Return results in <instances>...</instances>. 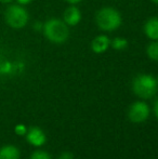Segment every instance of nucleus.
<instances>
[{
	"instance_id": "10",
	"label": "nucleus",
	"mask_w": 158,
	"mask_h": 159,
	"mask_svg": "<svg viewBox=\"0 0 158 159\" xmlns=\"http://www.w3.org/2000/svg\"><path fill=\"white\" fill-rule=\"evenodd\" d=\"M27 141L30 143V144L35 145V146H41L46 143V134L43 133L41 129L37 127H33L29 129V131L27 132Z\"/></svg>"
},
{
	"instance_id": "23",
	"label": "nucleus",
	"mask_w": 158,
	"mask_h": 159,
	"mask_svg": "<svg viewBox=\"0 0 158 159\" xmlns=\"http://www.w3.org/2000/svg\"><path fill=\"white\" fill-rule=\"evenodd\" d=\"M156 80H157V84H158V77H157V79H156Z\"/></svg>"
},
{
	"instance_id": "22",
	"label": "nucleus",
	"mask_w": 158,
	"mask_h": 159,
	"mask_svg": "<svg viewBox=\"0 0 158 159\" xmlns=\"http://www.w3.org/2000/svg\"><path fill=\"white\" fill-rule=\"evenodd\" d=\"M151 2H153L154 4H158V0H151Z\"/></svg>"
},
{
	"instance_id": "21",
	"label": "nucleus",
	"mask_w": 158,
	"mask_h": 159,
	"mask_svg": "<svg viewBox=\"0 0 158 159\" xmlns=\"http://www.w3.org/2000/svg\"><path fill=\"white\" fill-rule=\"evenodd\" d=\"M14 1V0H0V3H2V4H10V3H12V2Z\"/></svg>"
},
{
	"instance_id": "19",
	"label": "nucleus",
	"mask_w": 158,
	"mask_h": 159,
	"mask_svg": "<svg viewBox=\"0 0 158 159\" xmlns=\"http://www.w3.org/2000/svg\"><path fill=\"white\" fill-rule=\"evenodd\" d=\"M65 1L67 2V3H70V4H74V6H76V4L80 3L82 0H65Z\"/></svg>"
},
{
	"instance_id": "8",
	"label": "nucleus",
	"mask_w": 158,
	"mask_h": 159,
	"mask_svg": "<svg viewBox=\"0 0 158 159\" xmlns=\"http://www.w3.org/2000/svg\"><path fill=\"white\" fill-rule=\"evenodd\" d=\"M21 69H22L21 63L11 62L4 55L0 54V75L2 76L12 75V74H15L16 71L21 70Z\"/></svg>"
},
{
	"instance_id": "6",
	"label": "nucleus",
	"mask_w": 158,
	"mask_h": 159,
	"mask_svg": "<svg viewBox=\"0 0 158 159\" xmlns=\"http://www.w3.org/2000/svg\"><path fill=\"white\" fill-rule=\"evenodd\" d=\"M81 19H82L81 11L79 10L78 7L74 6V4H70L63 13V21L70 27L77 26L81 22Z\"/></svg>"
},
{
	"instance_id": "17",
	"label": "nucleus",
	"mask_w": 158,
	"mask_h": 159,
	"mask_svg": "<svg viewBox=\"0 0 158 159\" xmlns=\"http://www.w3.org/2000/svg\"><path fill=\"white\" fill-rule=\"evenodd\" d=\"M14 1L16 2L17 4H20V6L26 7V6H28V4L32 3L34 0H14Z\"/></svg>"
},
{
	"instance_id": "20",
	"label": "nucleus",
	"mask_w": 158,
	"mask_h": 159,
	"mask_svg": "<svg viewBox=\"0 0 158 159\" xmlns=\"http://www.w3.org/2000/svg\"><path fill=\"white\" fill-rule=\"evenodd\" d=\"M154 111H155L156 117L158 118V98L156 100V102H155V104H154Z\"/></svg>"
},
{
	"instance_id": "12",
	"label": "nucleus",
	"mask_w": 158,
	"mask_h": 159,
	"mask_svg": "<svg viewBox=\"0 0 158 159\" xmlns=\"http://www.w3.org/2000/svg\"><path fill=\"white\" fill-rule=\"evenodd\" d=\"M146 55L152 61L158 62V40H154L151 43H148L146 48Z\"/></svg>"
},
{
	"instance_id": "16",
	"label": "nucleus",
	"mask_w": 158,
	"mask_h": 159,
	"mask_svg": "<svg viewBox=\"0 0 158 159\" xmlns=\"http://www.w3.org/2000/svg\"><path fill=\"white\" fill-rule=\"evenodd\" d=\"M42 27H43V23H41V22H35L33 24V28L36 32H42Z\"/></svg>"
},
{
	"instance_id": "13",
	"label": "nucleus",
	"mask_w": 158,
	"mask_h": 159,
	"mask_svg": "<svg viewBox=\"0 0 158 159\" xmlns=\"http://www.w3.org/2000/svg\"><path fill=\"white\" fill-rule=\"evenodd\" d=\"M128 44H129L128 40L122 37H115L113 40H111V47L116 51L124 50V49H127Z\"/></svg>"
},
{
	"instance_id": "9",
	"label": "nucleus",
	"mask_w": 158,
	"mask_h": 159,
	"mask_svg": "<svg viewBox=\"0 0 158 159\" xmlns=\"http://www.w3.org/2000/svg\"><path fill=\"white\" fill-rule=\"evenodd\" d=\"M143 32L152 41L158 40V16H152L146 20L143 26Z\"/></svg>"
},
{
	"instance_id": "4",
	"label": "nucleus",
	"mask_w": 158,
	"mask_h": 159,
	"mask_svg": "<svg viewBox=\"0 0 158 159\" xmlns=\"http://www.w3.org/2000/svg\"><path fill=\"white\" fill-rule=\"evenodd\" d=\"M158 84L156 78L150 74H140L133 79L132 90L141 98H151L157 92Z\"/></svg>"
},
{
	"instance_id": "15",
	"label": "nucleus",
	"mask_w": 158,
	"mask_h": 159,
	"mask_svg": "<svg viewBox=\"0 0 158 159\" xmlns=\"http://www.w3.org/2000/svg\"><path fill=\"white\" fill-rule=\"evenodd\" d=\"M15 133L19 134V135H24V134L26 133V128L25 126H23V125H17L16 127H15Z\"/></svg>"
},
{
	"instance_id": "18",
	"label": "nucleus",
	"mask_w": 158,
	"mask_h": 159,
	"mask_svg": "<svg viewBox=\"0 0 158 159\" xmlns=\"http://www.w3.org/2000/svg\"><path fill=\"white\" fill-rule=\"evenodd\" d=\"M59 159H74V156H73L70 153H68V152H66V153L61 154V156L59 157Z\"/></svg>"
},
{
	"instance_id": "3",
	"label": "nucleus",
	"mask_w": 158,
	"mask_h": 159,
	"mask_svg": "<svg viewBox=\"0 0 158 159\" xmlns=\"http://www.w3.org/2000/svg\"><path fill=\"white\" fill-rule=\"evenodd\" d=\"M4 22L12 30H23L29 22V13L25 7L17 3L8 4L4 10Z\"/></svg>"
},
{
	"instance_id": "5",
	"label": "nucleus",
	"mask_w": 158,
	"mask_h": 159,
	"mask_svg": "<svg viewBox=\"0 0 158 159\" xmlns=\"http://www.w3.org/2000/svg\"><path fill=\"white\" fill-rule=\"evenodd\" d=\"M129 119L135 124L145 121L150 115V107L144 102H135L129 108Z\"/></svg>"
},
{
	"instance_id": "11",
	"label": "nucleus",
	"mask_w": 158,
	"mask_h": 159,
	"mask_svg": "<svg viewBox=\"0 0 158 159\" xmlns=\"http://www.w3.org/2000/svg\"><path fill=\"white\" fill-rule=\"evenodd\" d=\"M0 159H20V151L13 145H6L0 148Z\"/></svg>"
},
{
	"instance_id": "7",
	"label": "nucleus",
	"mask_w": 158,
	"mask_h": 159,
	"mask_svg": "<svg viewBox=\"0 0 158 159\" xmlns=\"http://www.w3.org/2000/svg\"><path fill=\"white\" fill-rule=\"evenodd\" d=\"M91 50L97 54H103L110 49L111 39L106 35H99L91 41Z\"/></svg>"
},
{
	"instance_id": "1",
	"label": "nucleus",
	"mask_w": 158,
	"mask_h": 159,
	"mask_svg": "<svg viewBox=\"0 0 158 159\" xmlns=\"http://www.w3.org/2000/svg\"><path fill=\"white\" fill-rule=\"evenodd\" d=\"M42 34L52 43L62 44L70 38V26L66 25L63 20L51 17L43 23Z\"/></svg>"
},
{
	"instance_id": "14",
	"label": "nucleus",
	"mask_w": 158,
	"mask_h": 159,
	"mask_svg": "<svg viewBox=\"0 0 158 159\" xmlns=\"http://www.w3.org/2000/svg\"><path fill=\"white\" fill-rule=\"evenodd\" d=\"M30 159H51V156L43 151H36L32 154Z\"/></svg>"
},
{
	"instance_id": "2",
	"label": "nucleus",
	"mask_w": 158,
	"mask_h": 159,
	"mask_svg": "<svg viewBox=\"0 0 158 159\" xmlns=\"http://www.w3.org/2000/svg\"><path fill=\"white\" fill-rule=\"evenodd\" d=\"M95 24L103 32H115L122 24L121 14L113 7H103L95 14Z\"/></svg>"
}]
</instances>
